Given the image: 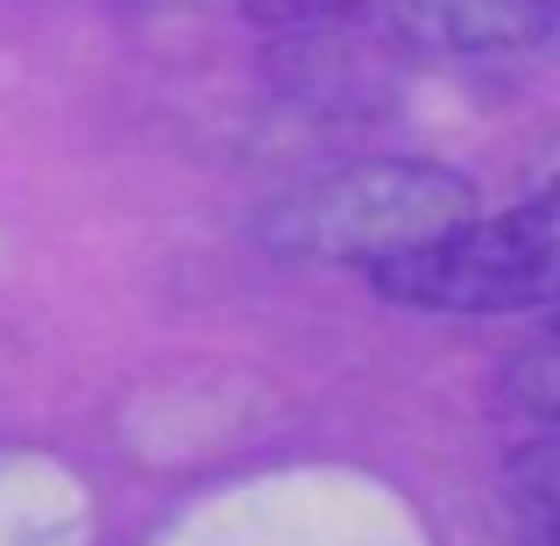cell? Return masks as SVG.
I'll use <instances>...</instances> for the list:
<instances>
[{
	"label": "cell",
	"mask_w": 560,
	"mask_h": 546,
	"mask_svg": "<svg viewBox=\"0 0 560 546\" xmlns=\"http://www.w3.org/2000/svg\"><path fill=\"white\" fill-rule=\"evenodd\" d=\"M476 220V185L447 164H419V156H376V164H348L327 178L284 191L262 213V242L291 263H376L405 256V248L433 242V234Z\"/></svg>",
	"instance_id": "cell-1"
},
{
	"label": "cell",
	"mask_w": 560,
	"mask_h": 546,
	"mask_svg": "<svg viewBox=\"0 0 560 546\" xmlns=\"http://www.w3.org/2000/svg\"><path fill=\"white\" fill-rule=\"evenodd\" d=\"M553 256L560 228L553 199L539 191L497 220H462V228L376 263L370 284L397 305H419V313H533L553 299Z\"/></svg>",
	"instance_id": "cell-2"
},
{
	"label": "cell",
	"mask_w": 560,
	"mask_h": 546,
	"mask_svg": "<svg viewBox=\"0 0 560 546\" xmlns=\"http://www.w3.org/2000/svg\"><path fill=\"white\" fill-rule=\"evenodd\" d=\"M390 14L433 50H533L553 28V0H390Z\"/></svg>",
	"instance_id": "cell-3"
}]
</instances>
